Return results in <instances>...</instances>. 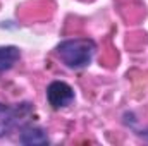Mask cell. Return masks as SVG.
<instances>
[{
	"mask_svg": "<svg viewBox=\"0 0 148 146\" xmlns=\"http://www.w3.org/2000/svg\"><path fill=\"white\" fill-rule=\"evenodd\" d=\"M57 57L71 69H83L90 65L97 52V43L90 38L64 40L57 45Z\"/></svg>",
	"mask_w": 148,
	"mask_h": 146,
	"instance_id": "6da1fadb",
	"label": "cell"
},
{
	"mask_svg": "<svg viewBox=\"0 0 148 146\" xmlns=\"http://www.w3.org/2000/svg\"><path fill=\"white\" fill-rule=\"evenodd\" d=\"M29 112H31V107L28 103L14 105V107L0 103V138L10 134Z\"/></svg>",
	"mask_w": 148,
	"mask_h": 146,
	"instance_id": "7a4b0ae2",
	"label": "cell"
},
{
	"mask_svg": "<svg viewBox=\"0 0 148 146\" xmlns=\"http://www.w3.org/2000/svg\"><path fill=\"white\" fill-rule=\"evenodd\" d=\"M47 100L53 108H64L74 102V89L64 81H53L47 88Z\"/></svg>",
	"mask_w": 148,
	"mask_h": 146,
	"instance_id": "3957f363",
	"label": "cell"
},
{
	"mask_svg": "<svg viewBox=\"0 0 148 146\" xmlns=\"http://www.w3.org/2000/svg\"><path fill=\"white\" fill-rule=\"evenodd\" d=\"M19 141L23 145H47L48 143V138H47V132L36 127V126H24L21 129V136H19Z\"/></svg>",
	"mask_w": 148,
	"mask_h": 146,
	"instance_id": "277c9868",
	"label": "cell"
},
{
	"mask_svg": "<svg viewBox=\"0 0 148 146\" xmlns=\"http://www.w3.org/2000/svg\"><path fill=\"white\" fill-rule=\"evenodd\" d=\"M19 57H21V52L17 46H12V45L0 46V74L12 69L14 64L19 60Z\"/></svg>",
	"mask_w": 148,
	"mask_h": 146,
	"instance_id": "5b68a950",
	"label": "cell"
},
{
	"mask_svg": "<svg viewBox=\"0 0 148 146\" xmlns=\"http://www.w3.org/2000/svg\"><path fill=\"white\" fill-rule=\"evenodd\" d=\"M143 134H145V136H147V138H148V131H145V132H143Z\"/></svg>",
	"mask_w": 148,
	"mask_h": 146,
	"instance_id": "8992f818",
	"label": "cell"
}]
</instances>
